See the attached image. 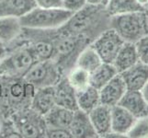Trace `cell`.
I'll return each mask as SVG.
<instances>
[{
	"instance_id": "cell-1",
	"label": "cell",
	"mask_w": 148,
	"mask_h": 138,
	"mask_svg": "<svg viewBox=\"0 0 148 138\" xmlns=\"http://www.w3.org/2000/svg\"><path fill=\"white\" fill-rule=\"evenodd\" d=\"M110 18L105 6L86 5L79 11L73 13L58 29L65 34L85 36L93 42L101 32L110 28Z\"/></svg>"
},
{
	"instance_id": "cell-2",
	"label": "cell",
	"mask_w": 148,
	"mask_h": 138,
	"mask_svg": "<svg viewBox=\"0 0 148 138\" xmlns=\"http://www.w3.org/2000/svg\"><path fill=\"white\" fill-rule=\"evenodd\" d=\"M35 89L24 78L0 76V118L30 107Z\"/></svg>"
},
{
	"instance_id": "cell-3",
	"label": "cell",
	"mask_w": 148,
	"mask_h": 138,
	"mask_svg": "<svg viewBox=\"0 0 148 138\" xmlns=\"http://www.w3.org/2000/svg\"><path fill=\"white\" fill-rule=\"evenodd\" d=\"M52 42L53 53L51 60L59 66L64 76L75 65L76 58L81 51L92 43L85 36L65 34L59 29L53 30Z\"/></svg>"
},
{
	"instance_id": "cell-4",
	"label": "cell",
	"mask_w": 148,
	"mask_h": 138,
	"mask_svg": "<svg viewBox=\"0 0 148 138\" xmlns=\"http://www.w3.org/2000/svg\"><path fill=\"white\" fill-rule=\"evenodd\" d=\"M8 53L0 61V76L20 78L38 62L32 51L24 43H12L7 46Z\"/></svg>"
},
{
	"instance_id": "cell-5",
	"label": "cell",
	"mask_w": 148,
	"mask_h": 138,
	"mask_svg": "<svg viewBox=\"0 0 148 138\" xmlns=\"http://www.w3.org/2000/svg\"><path fill=\"white\" fill-rule=\"evenodd\" d=\"M110 28L124 42L135 43L148 35V16L145 11L112 16L110 18Z\"/></svg>"
},
{
	"instance_id": "cell-6",
	"label": "cell",
	"mask_w": 148,
	"mask_h": 138,
	"mask_svg": "<svg viewBox=\"0 0 148 138\" xmlns=\"http://www.w3.org/2000/svg\"><path fill=\"white\" fill-rule=\"evenodd\" d=\"M72 14L64 8H44L35 7L19 19L23 28L52 30L63 26Z\"/></svg>"
},
{
	"instance_id": "cell-7",
	"label": "cell",
	"mask_w": 148,
	"mask_h": 138,
	"mask_svg": "<svg viewBox=\"0 0 148 138\" xmlns=\"http://www.w3.org/2000/svg\"><path fill=\"white\" fill-rule=\"evenodd\" d=\"M19 133L21 138H42L45 137L46 124L44 116L32 107L20 110L8 117Z\"/></svg>"
},
{
	"instance_id": "cell-8",
	"label": "cell",
	"mask_w": 148,
	"mask_h": 138,
	"mask_svg": "<svg viewBox=\"0 0 148 138\" xmlns=\"http://www.w3.org/2000/svg\"><path fill=\"white\" fill-rule=\"evenodd\" d=\"M64 76L59 66L49 59L35 63L24 76V79L32 84L35 89H39L54 87Z\"/></svg>"
},
{
	"instance_id": "cell-9",
	"label": "cell",
	"mask_w": 148,
	"mask_h": 138,
	"mask_svg": "<svg viewBox=\"0 0 148 138\" xmlns=\"http://www.w3.org/2000/svg\"><path fill=\"white\" fill-rule=\"evenodd\" d=\"M124 43V41L113 29L109 28L101 32L90 44L98 53L102 62L113 64Z\"/></svg>"
},
{
	"instance_id": "cell-10",
	"label": "cell",
	"mask_w": 148,
	"mask_h": 138,
	"mask_svg": "<svg viewBox=\"0 0 148 138\" xmlns=\"http://www.w3.org/2000/svg\"><path fill=\"white\" fill-rule=\"evenodd\" d=\"M127 88L124 80L120 74L116 75L105 86L99 89L100 103L109 107L118 105L119 101L123 97Z\"/></svg>"
},
{
	"instance_id": "cell-11",
	"label": "cell",
	"mask_w": 148,
	"mask_h": 138,
	"mask_svg": "<svg viewBox=\"0 0 148 138\" xmlns=\"http://www.w3.org/2000/svg\"><path fill=\"white\" fill-rule=\"evenodd\" d=\"M118 105L131 112L136 119L148 116V104L140 90H127Z\"/></svg>"
},
{
	"instance_id": "cell-12",
	"label": "cell",
	"mask_w": 148,
	"mask_h": 138,
	"mask_svg": "<svg viewBox=\"0 0 148 138\" xmlns=\"http://www.w3.org/2000/svg\"><path fill=\"white\" fill-rule=\"evenodd\" d=\"M69 131L73 138L99 137L91 124L88 113L79 109L74 111L73 119L69 126Z\"/></svg>"
},
{
	"instance_id": "cell-13",
	"label": "cell",
	"mask_w": 148,
	"mask_h": 138,
	"mask_svg": "<svg viewBox=\"0 0 148 138\" xmlns=\"http://www.w3.org/2000/svg\"><path fill=\"white\" fill-rule=\"evenodd\" d=\"M88 116L99 137H106L111 132V107L100 103L89 112Z\"/></svg>"
},
{
	"instance_id": "cell-14",
	"label": "cell",
	"mask_w": 148,
	"mask_h": 138,
	"mask_svg": "<svg viewBox=\"0 0 148 138\" xmlns=\"http://www.w3.org/2000/svg\"><path fill=\"white\" fill-rule=\"evenodd\" d=\"M54 94L56 105L73 111L78 110L77 101H76V91L71 86L65 76H64L54 86Z\"/></svg>"
},
{
	"instance_id": "cell-15",
	"label": "cell",
	"mask_w": 148,
	"mask_h": 138,
	"mask_svg": "<svg viewBox=\"0 0 148 138\" xmlns=\"http://www.w3.org/2000/svg\"><path fill=\"white\" fill-rule=\"evenodd\" d=\"M120 75L124 80L127 90H141L148 81V65L139 61Z\"/></svg>"
},
{
	"instance_id": "cell-16",
	"label": "cell",
	"mask_w": 148,
	"mask_h": 138,
	"mask_svg": "<svg viewBox=\"0 0 148 138\" xmlns=\"http://www.w3.org/2000/svg\"><path fill=\"white\" fill-rule=\"evenodd\" d=\"M136 120L135 117L123 107L120 105L111 107V132L125 136Z\"/></svg>"
},
{
	"instance_id": "cell-17",
	"label": "cell",
	"mask_w": 148,
	"mask_h": 138,
	"mask_svg": "<svg viewBox=\"0 0 148 138\" xmlns=\"http://www.w3.org/2000/svg\"><path fill=\"white\" fill-rule=\"evenodd\" d=\"M36 6L34 0H0V18L15 17L20 19Z\"/></svg>"
},
{
	"instance_id": "cell-18",
	"label": "cell",
	"mask_w": 148,
	"mask_h": 138,
	"mask_svg": "<svg viewBox=\"0 0 148 138\" xmlns=\"http://www.w3.org/2000/svg\"><path fill=\"white\" fill-rule=\"evenodd\" d=\"M55 105L54 87H45L35 89L30 105L33 110L44 116Z\"/></svg>"
},
{
	"instance_id": "cell-19",
	"label": "cell",
	"mask_w": 148,
	"mask_h": 138,
	"mask_svg": "<svg viewBox=\"0 0 148 138\" xmlns=\"http://www.w3.org/2000/svg\"><path fill=\"white\" fill-rule=\"evenodd\" d=\"M73 115V111L55 105L44 115V120L48 128L69 129Z\"/></svg>"
},
{
	"instance_id": "cell-20",
	"label": "cell",
	"mask_w": 148,
	"mask_h": 138,
	"mask_svg": "<svg viewBox=\"0 0 148 138\" xmlns=\"http://www.w3.org/2000/svg\"><path fill=\"white\" fill-rule=\"evenodd\" d=\"M137 62H139V57L135 43L125 42L120 49L112 65L115 66L118 73L121 74L134 65Z\"/></svg>"
},
{
	"instance_id": "cell-21",
	"label": "cell",
	"mask_w": 148,
	"mask_h": 138,
	"mask_svg": "<svg viewBox=\"0 0 148 138\" xmlns=\"http://www.w3.org/2000/svg\"><path fill=\"white\" fill-rule=\"evenodd\" d=\"M20 19L15 17L0 18V42L6 46L12 43L22 32Z\"/></svg>"
},
{
	"instance_id": "cell-22",
	"label": "cell",
	"mask_w": 148,
	"mask_h": 138,
	"mask_svg": "<svg viewBox=\"0 0 148 138\" xmlns=\"http://www.w3.org/2000/svg\"><path fill=\"white\" fill-rule=\"evenodd\" d=\"M106 12L110 17L132 12L145 11V7L136 0H109L107 3Z\"/></svg>"
},
{
	"instance_id": "cell-23",
	"label": "cell",
	"mask_w": 148,
	"mask_h": 138,
	"mask_svg": "<svg viewBox=\"0 0 148 138\" xmlns=\"http://www.w3.org/2000/svg\"><path fill=\"white\" fill-rule=\"evenodd\" d=\"M76 101L79 110L89 113L94 108L100 104L99 90L92 86H88L85 89L76 92Z\"/></svg>"
},
{
	"instance_id": "cell-24",
	"label": "cell",
	"mask_w": 148,
	"mask_h": 138,
	"mask_svg": "<svg viewBox=\"0 0 148 138\" xmlns=\"http://www.w3.org/2000/svg\"><path fill=\"white\" fill-rule=\"evenodd\" d=\"M118 74V71L112 64L102 63L90 73V86L99 90Z\"/></svg>"
},
{
	"instance_id": "cell-25",
	"label": "cell",
	"mask_w": 148,
	"mask_h": 138,
	"mask_svg": "<svg viewBox=\"0 0 148 138\" xmlns=\"http://www.w3.org/2000/svg\"><path fill=\"white\" fill-rule=\"evenodd\" d=\"M102 63L103 62L98 53L91 46V44H88L78 54L75 66H77V67L88 71V73H91L97 67H99Z\"/></svg>"
},
{
	"instance_id": "cell-26",
	"label": "cell",
	"mask_w": 148,
	"mask_h": 138,
	"mask_svg": "<svg viewBox=\"0 0 148 138\" xmlns=\"http://www.w3.org/2000/svg\"><path fill=\"white\" fill-rule=\"evenodd\" d=\"M65 76L76 92L90 86V73L77 66H74Z\"/></svg>"
},
{
	"instance_id": "cell-27",
	"label": "cell",
	"mask_w": 148,
	"mask_h": 138,
	"mask_svg": "<svg viewBox=\"0 0 148 138\" xmlns=\"http://www.w3.org/2000/svg\"><path fill=\"white\" fill-rule=\"evenodd\" d=\"M127 136L134 138L148 137V116L137 119L131 130L127 133Z\"/></svg>"
},
{
	"instance_id": "cell-28",
	"label": "cell",
	"mask_w": 148,
	"mask_h": 138,
	"mask_svg": "<svg viewBox=\"0 0 148 138\" xmlns=\"http://www.w3.org/2000/svg\"><path fill=\"white\" fill-rule=\"evenodd\" d=\"M0 137L21 138L10 118H1L0 124Z\"/></svg>"
},
{
	"instance_id": "cell-29",
	"label": "cell",
	"mask_w": 148,
	"mask_h": 138,
	"mask_svg": "<svg viewBox=\"0 0 148 138\" xmlns=\"http://www.w3.org/2000/svg\"><path fill=\"white\" fill-rule=\"evenodd\" d=\"M136 50L138 53L139 61L145 65H148V35L141 38L135 43Z\"/></svg>"
},
{
	"instance_id": "cell-30",
	"label": "cell",
	"mask_w": 148,
	"mask_h": 138,
	"mask_svg": "<svg viewBox=\"0 0 148 138\" xmlns=\"http://www.w3.org/2000/svg\"><path fill=\"white\" fill-rule=\"evenodd\" d=\"M86 5V0H63L62 8L72 13H75L84 8Z\"/></svg>"
},
{
	"instance_id": "cell-31",
	"label": "cell",
	"mask_w": 148,
	"mask_h": 138,
	"mask_svg": "<svg viewBox=\"0 0 148 138\" xmlns=\"http://www.w3.org/2000/svg\"><path fill=\"white\" fill-rule=\"evenodd\" d=\"M45 137L48 138H73L69 129L64 128H46Z\"/></svg>"
},
{
	"instance_id": "cell-32",
	"label": "cell",
	"mask_w": 148,
	"mask_h": 138,
	"mask_svg": "<svg viewBox=\"0 0 148 138\" xmlns=\"http://www.w3.org/2000/svg\"><path fill=\"white\" fill-rule=\"evenodd\" d=\"M37 7L44 8H62L63 0H34Z\"/></svg>"
},
{
	"instance_id": "cell-33",
	"label": "cell",
	"mask_w": 148,
	"mask_h": 138,
	"mask_svg": "<svg viewBox=\"0 0 148 138\" xmlns=\"http://www.w3.org/2000/svg\"><path fill=\"white\" fill-rule=\"evenodd\" d=\"M109 0H86L88 5H92V6H105L108 3Z\"/></svg>"
},
{
	"instance_id": "cell-34",
	"label": "cell",
	"mask_w": 148,
	"mask_h": 138,
	"mask_svg": "<svg viewBox=\"0 0 148 138\" xmlns=\"http://www.w3.org/2000/svg\"><path fill=\"white\" fill-rule=\"evenodd\" d=\"M140 91H141L142 96L144 97L145 100L147 102V104H148V81L145 83V85L144 87H143L142 89H141Z\"/></svg>"
},
{
	"instance_id": "cell-35",
	"label": "cell",
	"mask_w": 148,
	"mask_h": 138,
	"mask_svg": "<svg viewBox=\"0 0 148 138\" xmlns=\"http://www.w3.org/2000/svg\"><path fill=\"white\" fill-rule=\"evenodd\" d=\"M7 53H8L7 46L0 42V61L4 58V56L7 54Z\"/></svg>"
},
{
	"instance_id": "cell-36",
	"label": "cell",
	"mask_w": 148,
	"mask_h": 138,
	"mask_svg": "<svg viewBox=\"0 0 148 138\" xmlns=\"http://www.w3.org/2000/svg\"><path fill=\"white\" fill-rule=\"evenodd\" d=\"M136 1L138 2L139 4H141L142 6H144V7L148 3V0H136Z\"/></svg>"
},
{
	"instance_id": "cell-37",
	"label": "cell",
	"mask_w": 148,
	"mask_h": 138,
	"mask_svg": "<svg viewBox=\"0 0 148 138\" xmlns=\"http://www.w3.org/2000/svg\"><path fill=\"white\" fill-rule=\"evenodd\" d=\"M145 12L146 13V15H147V16H148V3L145 5Z\"/></svg>"
},
{
	"instance_id": "cell-38",
	"label": "cell",
	"mask_w": 148,
	"mask_h": 138,
	"mask_svg": "<svg viewBox=\"0 0 148 138\" xmlns=\"http://www.w3.org/2000/svg\"><path fill=\"white\" fill-rule=\"evenodd\" d=\"M0 124H1V118H0Z\"/></svg>"
}]
</instances>
